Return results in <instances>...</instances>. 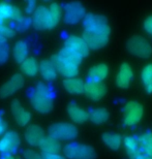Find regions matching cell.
I'll list each match as a JSON object with an SVG mask.
<instances>
[{
    "label": "cell",
    "mask_w": 152,
    "mask_h": 159,
    "mask_svg": "<svg viewBox=\"0 0 152 159\" xmlns=\"http://www.w3.org/2000/svg\"><path fill=\"white\" fill-rule=\"evenodd\" d=\"M83 37L89 50L99 51L108 44L111 28L103 15L86 14L83 19Z\"/></svg>",
    "instance_id": "obj_1"
},
{
    "label": "cell",
    "mask_w": 152,
    "mask_h": 159,
    "mask_svg": "<svg viewBox=\"0 0 152 159\" xmlns=\"http://www.w3.org/2000/svg\"><path fill=\"white\" fill-rule=\"evenodd\" d=\"M30 102L37 113L46 115V114H49L53 109L54 94L50 87L40 83L31 93Z\"/></svg>",
    "instance_id": "obj_2"
},
{
    "label": "cell",
    "mask_w": 152,
    "mask_h": 159,
    "mask_svg": "<svg viewBox=\"0 0 152 159\" xmlns=\"http://www.w3.org/2000/svg\"><path fill=\"white\" fill-rule=\"evenodd\" d=\"M126 49L132 56L141 59H148L152 55V46L144 36L135 34L126 41Z\"/></svg>",
    "instance_id": "obj_3"
},
{
    "label": "cell",
    "mask_w": 152,
    "mask_h": 159,
    "mask_svg": "<svg viewBox=\"0 0 152 159\" xmlns=\"http://www.w3.org/2000/svg\"><path fill=\"white\" fill-rule=\"evenodd\" d=\"M49 136L56 141H72L78 136L77 126L68 122L55 123L49 127Z\"/></svg>",
    "instance_id": "obj_4"
},
{
    "label": "cell",
    "mask_w": 152,
    "mask_h": 159,
    "mask_svg": "<svg viewBox=\"0 0 152 159\" xmlns=\"http://www.w3.org/2000/svg\"><path fill=\"white\" fill-rule=\"evenodd\" d=\"M64 157L67 159H96L97 154L93 147L86 144L71 143L63 148Z\"/></svg>",
    "instance_id": "obj_5"
},
{
    "label": "cell",
    "mask_w": 152,
    "mask_h": 159,
    "mask_svg": "<svg viewBox=\"0 0 152 159\" xmlns=\"http://www.w3.org/2000/svg\"><path fill=\"white\" fill-rule=\"evenodd\" d=\"M144 114L143 106L137 100H131L123 109V123L126 126H135L141 121Z\"/></svg>",
    "instance_id": "obj_6"
},
{
    "label": "cell",
    "mask_w": 152,
    "mask_h": 159,
    "mask_svg": "<svg viewBox=\"0 0 152 159\" xmlns=\"http://www.w3.org/2000/svg\"><path fill=\"white\" fill-rule=\"evenodd\" d=\"M64 21L69 25H75L86 16L85 7L80 2H69L64 5Z\"/></svg>",
    "instance_id": "obj_7"
},
{
    "label": "cell",
    "mask_w": 152,
    "mask_h": 159,
    "mask_svg": "<svg viewBox=\"0 0 152 159\" xmlns=\"http://www.w3.org/2000/svg\"><path fill=\"white\" fill-rule=\"evenodd\" d=\"M21 139L16 131L5 132L0 139V153L3 155H12L20 146Z\"/></svg>",
    "instance_id": "obj_8"
},
{
    "label": "cell",
    "mask_w": 152,
    "mask_h": 159,
    "mask_svg": "<svg viewBox=\"0 0 152 159\" xmlns=\"http://www.w3.org/2000/svg\"><path fill=\"white\" fill-rule=\"evenodd\" d=\"M107 86L104 82L87 81L85 83L84 94L93 101H99L107 94Z\"/></svg>",
    "instance_id": "obj_9"
},
{
    "label": "cell",
    "mask_w": 152,
    "mask_h": 159,
    "mask_svg": "<svg viewBox=\"0 0 152 159\" xmlns=\"http://www.w3.org/2000/svg\"><path fill=\"white\" fill-rule=\"evenodd\" d=\"M24 86V77L20 74H15L0 87V98H6L19 91Z\"/></svg>",
    "instance_id": "obj_10"
},
{
    "label": "cell",
    "mask_w": 152,
    "mask_h": 159,
    "mask_svg": "<svg viewBox=\"0 0 152 159\" xmlns=\"http://www.w3.org/2000/svg\"><path fill=\"white\" fill-rule=\"evenodd\" d=\"M64 48L67 50L72 51L74 53L78 54L81 58H85L89 55V48L84 41V39L80 36L71 35L68 36L64 41Z\"/></svg>",
    "instance_id": "obj_11"
},
{
    "label": "cell",
    "mask_w": 152,
    "mask_h": 159,
    "mask_svg": "<svg viewBox=\"0 0 152 159\" xmlns=\"http://www.w3.org/2000/svg\"><path fill=\"white\" fill-rule=\"evenodd\" d=\"M31 23L36 30H51L48 7L46 6L36 7L35 11H33L32 18H31Z\"/></svg>",
    "instance_id": "obj_12"
},
{
    "label": "cell",
    "mask_w": 152,
    "mask_h": 159,
    "mask_svg": "<svg viewBox=\"0 0 152 159\" xmlns=\"http://www.w3.org/2000/svg\"><path fill=\"white\" fill-rule=\"evenodd\" d=\"M51 62L53 63L57 74L61 75L62 77H64L65 79L76 78L77 75L79 74V66L62 61V60H60L56 55L52 57Z\"/></svg>",
    "instance_id": "obj_13"
},
{
    "label": "cell",
    "mask_w": 152,
    "mask_h": 159,
    "mask_svg": "<svg viewBox=\"0 0 152 159\" xmlns=\"http://www.w3.org/2000/svg\"><path fill=\"white\" fill-rule=\"evenodd\" d=\"M46 138L45 130L37 124H32L28 126L25 131V139L32 147H39Z\"/></svg>",
    "instance_id": "obj_14"
},
{
    "label": "cell",
    "mask_w": 152,
    "mask_h": 159,
    "mask_svg": "<svg viewBox=\"0 0 152 159\" xmlns=\"http://www.w3.org/2000/svg\"><path fill=\"white\" fill-rule=\"evenodd\" d=\"M134 79V70H132L131 64L128 63H122L119 66L118 71L116 74V84L119 88L126 89L129 87L131 83Z\"/></svg>",
    "instance_id": "obj_15"
},
{
    "label": "cell",
    "mask_w": 152,
    "mask_h": 159,
    "mask_svg": "<svg viewBox=\"0 0 152 159\" xmlns=\"http://www.w3.org/2000/svg\"><path fill=\"white\" fill-rule=\"evenodd\" d=\"M23 18L21 11L9 3H0V24H4L6 20H14L15 22L20 21Z\"/></svg>",
    "instance_id": "obj_16"
},
{
    "label": "cell",
    "mask_w": 152,
    "mask_h": 159,
    "mask_svg": "<svg viewBox=\"0 0 152 159\" xmlns=\"http://www.w3.org/2000/svg\"><path fill=\"white\" fill-rule=\"evenodd\" d=\"M12 116L20 126H26L31 119V114L26 111L19 100H14L12 102Z\"/></svg>",
    "instance_id": "obj_17"
},
{
    "label": "cell",
    "mask_w": 152,
    "mask_h": 159,
    "mask_svg": "<svg viewBox=\"0 0 152 159\" xmlns=\"http://www.w3.org/2000/svg\"><path fill=\"white\" fill-rule=\"evenodd\" d=\"M67 114L72 121L77 124H83L89 119V115L86 110L78 106L76 102H71L67 106Z\"/></svg>",
    "instance_id": "obj_18"
},
{
    "label": "cell",
    "mask_w": 152,
    "mask_h": 159,
    "mask_svg": "<svg viewBox=\"0 0 152 159\" xmlns=\"http://www.w3.org/2000/svg\"><path fill=\"white\" fill-rule=\"evenodd\" d=\"M123 144H124L125 151L127 153L128 157H131V159H136L138 156L143 154L141 149L140 142H139V138L136 136H125L123 139Z\"/></svg>",
    "instance_id": "obj_19"
},
{
    "label": "cell",
    "mask_w": 152,
    "mask_h": 159,
    "mask_svg": "<svg viewBox=\"0 0 152 159\" xmlns=\"http://www.w3.org/2000/svg\"><path fill=\"white\" fill-rule=\"evenodd\" d=\"M109 75V67L104 63L93 65L88 71V81L93 82H104Z\"/></svg>",
    "instance_id": "obj_20"
},
{
    "label": "cell",
    "mask_w": 152,
    "mask_h": 159,
    "mask_svg": "<svg viewBox=\"0 0 152 159\" xmlns=\"http://www.w3.org/2000/svg\"><path fill=\"white\" fill-rule=\"evenodd\" d=\"M63 87L69 94L72 95H82L84 94L85 83L83 80L78 78L65 79L63 81Z\"/></svg>",
    "instance_id": "obj_21"
},
{
    "label": "cell",
    "mask_w": 152,
    "mask_h": 159,
    "mask_svg": "<svg viewBox=\"0 0 152 159\" xmlns=\"http://www.w3.org/2000/svg\"><path fill=\"white\" fill-rule=\"evenodd\" d=\"M39 72L42 75V78L47 82H53L57 78V71L54 67L53 63L51 60L45 59L39 63Z\"/></svg>",
    "instance_id": "obj_22"
},
{
    "label": "cell",
    "mask_w": 152,
    "mask_h": 159,
    "mask_svg": "<svg viewBox=\"0 0 152 159\" xmlns=\"http://www.w3.org/2000/svg\"><path fill=\"white\" fill-rule=\"evenodd\" d=\"M101 141L108 148L116 151L121 147L122 138L119 133L116 132H104L101 134Z\"/></svg>",
    "instance_id": "obj_23"
},
{
    "label": "cell",
    "mask_w": 152,
    "mask_h": 159,
    "mask_svg": "<svg viewBox=\"0 0 152 159\" xmlns=\"http://www.w3.org/2000/svg\"><path fill=\"white\" fill-rule=\"evenodd\" d=\"M88 115H89V120L93 124L101 125L109 120L110 113L106 107H99V109H93L88 112Z\"/></svg>",
    "instance_id": "obj_24"
},
{
    "label": "cell",
    "mask_w": 152,
    "mask_h": 159,
    "mask_svg": "<svg viewBox=\"0 0 152 159\" xmlns=\"http://www.w3.org/2000/svg\"><path fill=\"white\" fill-rule=\"evenodd\" d=\"M39 149L43 154H57L61 150V144L59 141H56L50 136L44 139V142L40 144Z\"/></svg>",
    "instance_id": "obj_25"
},
{
    "label": "cell",
    "mask_w": 152,
    "mask_h": 159,
    "mask_svg": "<svg viewBox=\"0 0 152 159\" xmlns=\"http://www.w3.org/2000/svg\"><path fill=\"white\" fill-rule=\"evenodd\" d=\"M39 63L33 57H28L21 63V70L27 77H35L39 72Z\"/></svg>",
    "instance_id": "obj_26"
},
{
    "label": "cell",
    "mask_w": 152,
    "mask_h": 159,
    "mask_svg": "<svg viewBox=\"0 0 152 159\" xmlns=\"http://www.w3.org/2000/svg\"><path fill=\"white\" fill-rule=\"evenodd\" d=\"M12 56L16 62L22 63L28 58V46L24 40H19L12 48Z\"/></svg>",
    "instance_id": "obj_27"
},
{
    "label": "cell",
    "mask_w": 152,
    "mask_h": 159,
    "mask_svg": "<svg viewBox=\"0 0 152 159\" xmlns=\"http://www.w3.org/2000/svg\"><path fill=\"white\" fill-rule=\"evenodd\" d=\"M48 14H49V21L51 29L56 27L58 23L61 20L62 17V7L58 3H52L48 7Z\"/></svg>",
    "instance_id": "obj_28"
},
{
    "label": "cell",
    "mask_w": 152,
    "mask_h": 159,
    "mask_svg": "<svg viewBox=\"0 0 152 159\" xmlns=\"http://www.w3.org/2000/svg\"><path fill=\"white\" fill-rule=\"evenodd\" d=\"M56 56L58 57L60 60H62V61L71 63V64H74V65H77V66H79L81 64L82 59H83V58H81L78 54L74 53L71 50L65 49V48H63V49L60 51Z\"/></svg>",
    "instance_id": "obj_29"
},
{
    "label": "cell",
    "mask_w": 152,
    "mask_h": 159,
    "mask_svg": "<svg viewBox=\"0 0 152 159\" xmlns=\"http://www.w3.org/2000/svg\"><path fill=\"white\" fill-rule=\"evenodd\" d=\"M141 81L147 93H152V63L144 66L141 71Z\"/></svg>",
    "instance_id": "obj_30"
},
{
    "label": "cell",
    "mask_w": 152,
    "mask_h": 159,
    "mask_svg": "<svg viewBox=\"0 0 152 159\" xmlns=\"http://www.w3.org/2000/svg\"><path fill=\"white\" fill-rule=\"evenodd\" d=\"M139 142H140L143 154L152 158V132L151 131L144 132L139 138Z\"/></svg>",
    "instance_id": "obj_31"
},
{
    "label": "cell",
    "mask_w": 152,
    "mask_h": 159,
    "mask_svg": "<svg viewBox=\"0 0 152 159\" xmlns=\"http://www.w3.org/2000/svg\"><path fill=\"white\" fill-rule=\"evenodd\" d=\"M9 57V47L7 43H0V65L7 62Z\"/></svg>",
    "instance_id": "obj_32"
},
{
    "label": "cell",
    "mask_w": 152,
    "mask_h": 159,
    "mask_svg": "<svg viewBox=\"0 0 152 159\" xmlns=\"http://www.w3.org/2000/svg\"><path fill=\"white\" fill-rule=\"evenodd\" d=\"M0 35L5 39H12L16 35V31L5 24H0Z\"/></svg>",
    "instance_id": "obj_33"
},
{
    "label": "cell",
    "mask_w": 152,
    "mask_h": 159,
    "mask_svg": "<svg viewBox=\"0 0 152 159\" xmlns=\"http://www.w3.org/2000/svg\"><path fill=\"white\" fill-rule=\"evenodd\" d=\"M30 24H31V19L23 17L20 21L16 22L15 28H16V30H18V31H24L29 27Z\"/></svg>",
    "instance_id": "obj_34"
},
{
    "label": "cell",
    "mask_w": 152,
    "mask_h": 159,
    "mask_svg": "<svg viewBox=\"0 0 152 159\" xmlns=\"http://www.w3.org/2000/svg\"><path fill=\"white\" fill-rule=\"evenodd\" d=\"M23 156L25 159H44L43 154H39L33 150H24Z\"/></svg>",
    "instance_id": "obj_35"
},
{
    "label": "cell",
    "mask_w": 152,
    "mask_h": 159,
    "mask_svg": "<svg viewBox=\"0 0 152 159\" xmlns=\"http://www.w3.org/2000/svg\"><path fill=\"white\" fill-rule=\"evenodd\" d=\"M143 28L146 32L152 36V15L148 16V17L144 20L143 23Z\"/></svg>",
    "instance_id": "obj_36"
},
{
    "label": "cell",
    "mask_w": 152,
    "mask_h": 159,
    "mask_svg": "<svg viewBox=\"0 0 152 159\" xmlns=\"http://www.w3.org/2000/svg\"><path fill=\"white\" fill-rule=\"evenodd\" d=\"M1 114L2 113H0V136L4 134V133L6 132V130H7V125H6L5 121L3 120Z\"/></svg>",
    "instance_id": "obj_37"
},
{
    "label": "cell",
    "mask_w": 152,
    "mask_h": 159,
    "mask_svg": "<svg viewBox=\"0 0 152 159\" xmlns=\"http://www.w3.org/2000/svg\"><path fill=\"white\" fill-rule=\"evenodd\" d=\"M44 159H66L64 156L60 155L59 153L57 154H43Z\"/></svg>",
    "instance_id": "obj_38"
},
{
    "label": "cell",
    "mask_w": 152,
    "mask_h": 159,
    "mask_svg": "<svg viewBox=\"0 0 152 159\" xmlns=\"http://www.w3.org/2000/svg\"><path fill=\"white\" fill-rule=\"evenodd\" d=\"M34 11H35V2H34V1H29V2H28L27 11L28 12H33Z\"/></svg>",
    "instance_id": "obj_39"
},
{
    "label": "cell",
    "mask_w": 152,
    "mask_h": 159,
    "mask_svg": "<svg viewBox=\"0 0 152 159\" xmlns=\"http://www.w3.org/2000/svg\"><path fill=\"white\" fill-rule=\"evenodd\" d=\"M1 159H16L12 155H3Z\"/></svg>",
    "instance_id": "obj_40"
},
{
    "label": "cell",
    "mask_w": 152,
    "mask_h": 159,
    "mask_svg": "<svg viewBox=\"0 0 152 159\" xmlns=\"http://www.w3.org/2000/svg\"><path fill=\"white\" fill-rule=\"evenodd\" d=\"M136 159H152V158L148 157V156H146V155H144V154H142V155H140V156H138Z\"/></svg>",
    "instance_id": "obj_41"
},
{
    "label": "cell",
    "mask_w": 152,
    "mask_h": 159,
    "mask_svg": "<svg viewBox=\"0 0 152 159\" xmlns=\"http://www.w3.org/2000/svg\"><path fill=\"white\" fill-rule=\"evenodd\" d=\"M0 43H6V39L0 35Z\"/></svg>",
    "instance_id": "obj_42"
}]
</instances>
